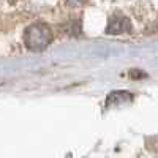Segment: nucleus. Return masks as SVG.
<instances>
[{
  "mask_svg": "<svg viewBox=\"0 0 158 158\" xmlns=\"http://www.w3.org/2000/svg\"><path fill=\"white\" fill-rule=\"evenodd\" d=\"M133 101V95L130 92H125V90H115V92H111L106 98V108H112V106H122V104H127V103H131Z\"/></svg>",
  "mask_w": 158,
  "mask_h": 158,
  "instance_id": "nucleus-3",
  "label": "nucleus"
},
{
  "mask_svg": "<svg viewBox=\"0 0 158 158\" xmlns=\"http://www.w3.org/2000/svg\"><path fill=\"white\" fill-rule=\"evenodd\" d=\"M131 30V22L127 16L120 15V13H115L109 18L108 27H106V33L109 35H120V33H127Z\"/></svg>",
  "mask_w": 158,
  "mask_h": 158,
  "instance_id": "nucleus-2",
  "label": "nucleus"
},
{
  "mask_svg": "<svg viewBox=\"0 0 158 158\" xmlns=\"http://www.w3.org/2000/svg\"><path fill=\"white\" fill-rule=\"evenodd\" d=\"M24 41L27 49L38 52V51H43L46 49L51 41H52V30L48 24L44 22H36L33 25L25 30L24 33Z\"/></svg>",
  "mask_w": 158,
  "mask_h": 158,
  "instance_id": "nucleus-1",
  "label": "nucleus"
},
{
  "mask_svg": "<svg viewBox=\"0 0 158 158\" xmlns=\"http://www.w3.org/2000/svg\"><path fill=\"white\" fill-rule=\"evenodd\" d=\"M130 76L135 77V79H138V77H144V76H146V73L138 71V70H133V71H130Z\"/></svg>",
  "mask_w": 158,
  "mask_h": 158,
  "instance_id": "nucleus-4",
  "label": "nucleus"
},
{
  "mask_svg": "<svg viewBox=\"0 0 158 158\" xmlns=\"http://www.w3.org/2000/svg\"><path fill=\"white\" fill-rule=\"evenodd\" d=\"M67 3L70 6H79V5L84 3V0H67Z\"/></svg>",
  "mask_w": 158,
  "mask_h": 158,
  "instance_id": "nucleus-5",
  "label": "nucleus"
}]
</instances>
